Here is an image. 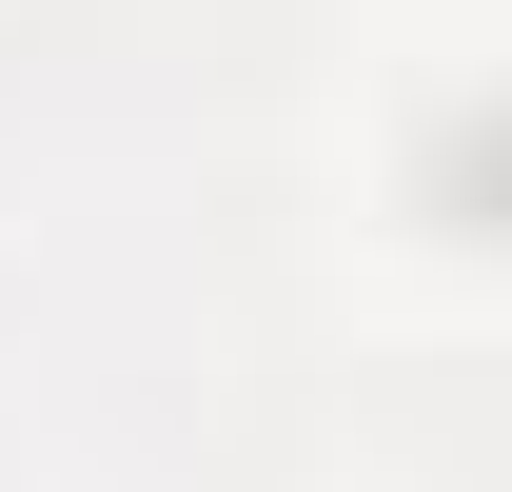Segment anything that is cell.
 Masks as SVG:
<instances>
[{
    "mask_svg": "<svg viewBox=\"0 0 512 492\" xmlns=\"http://www.w3.org/2000/svg\"><path fill=\"white\" fill-rule=\"evenodd\" d=\"M394 197L434 256H512V79H453L434 119L394 138Z\"/></svg>",
    "mask_w": 512,
    "mask_h": 492,
    "instance_id": "cell-1",
    "label": "cell"
}]
</instances>
